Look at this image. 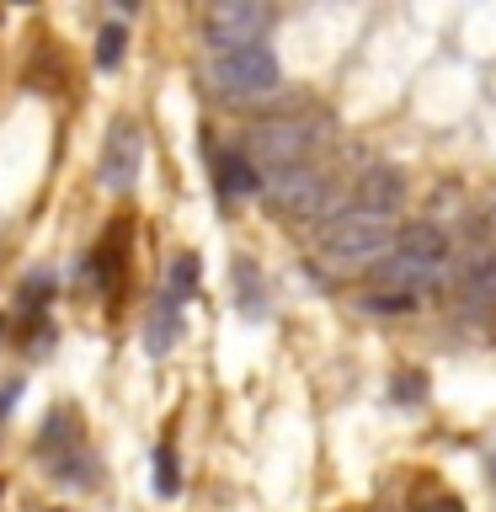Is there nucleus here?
<instances>
[{"mask_svg":"<svg viewBox=\"0 0 496 512\" xmlns=\"http://www.w3.org/2000/svg\"><path fill=\"white\" fill-rule=\"evenodd\" d=\"M395 246V230L384 219H368L358 208H347L342 219L326 224V235H320V251H326V262L336 272H352V267H379L384 256Z\"/></svg>","mask_w":496,"mask_h":512,"instance_id":"nucleus-1","label":"nucleus"},{"mask_svg":"<svg viewBox=\"0 0 496 512\" xmlns=\"http://www.w3.org/2000/svg\"><path fill=\"white\" fill-rule=\"evenodd\" d=\"M176 331H182V304H176L171 294H160L155 310H150V331H144V342H150V352H166L176 342Z\"/></svg>","mask_w":496,"mask_h":512,"instance_id":"nucleus-9","label":"nucleus"},{"mask_svg":"<svg viewBox=\"0 0 496 512\" xmlns=\"http://www.w3.org/2000/svg\"><path fill=\"white\" fill-rule=\"evenodd\" d=\"M368 315H411L416 310V299L411 294H395V288H374V294H363L358 299Z\"/></svg>","mask_w":496,"mask_h":512,"instance_id":"nucleus-14","label":"nucleus"},{"mask_svg":"<svg viewBox=\"0 0 496 512\" xmlns=\"http://www.w3.org/2000/svg\"><path fill=\"white\" fill-rule=\"evenodd\" d=\"M411 512H464V502L454 491H427V496H416Z\"/></svg>","mask_w":496,"mask_h":512,"instance_id":"nucleus-17","label":"nucleus"},{"mask_svg":"<svg viewBox=\"0 0 496 512\" xmlns=\"http://www.w3.org/2000/svg\"><path fill=\"white\" fill-rule=\"evenodd\" d=\"M214 86L235 102H256V96H272L283 86V70H278V54L267 43H251V48H235V54H214Z\"/></svg>","mask_w":496,"mask_h":512,"instance_id":"nucleus-2","label":"nucleus"},{"mask_svg":"<svg viewBox=\"0 0 496 512\" xmlns=\"http://www.w3.org/2000/svg\"><path fill=\"white\" fill-rule=\"evenodd\" d=\"M48 294H54V283H48V278H27V288H22V310L38 315L43 304H48Z\"/></svg>","mask_w":496,"mask_h":512,"instance_id":"nucleus-18","label":"nucleus"},{"mask_svg":"<svg viewBox=\"0 0 496 512\" xmlns=\"http://www.w3.org/2000/svg\"><path fill=\"white\" fill-rule=\"evenodd\" d=\"M155 491H160V496H176V491H182V475H176L171 443H160V448H155Z\"/></svg>","mask_w":496,"mask_h":512,"instance_id":"nucleus-15","label":"nucleus"},{"mask_svg":"<svg viewBox=\"0 0 496 512\" xmlns=\"http://www.w3.org/2000/svg\"><path fill=\"white\" fill-rule=\"evenodd\" d=\"M315 128L310 123H294V118H278V123H256L251 128V166L262 171H288V166H304L315 150Z\"/></svg>","mask_w":496,"mask_h":512,"instance_id":"nucleus-3","label":"nucleus"},{"mask_svg":"<svg viewBox=\"0 0 496 512\" xmlns=\"http://www.w3.org/2000/svg\"><path fill=\"white\" fill-rule=\"evenodd\" d=\"M123 48H128L123 22H107L102 32H96V64H102V70H118V64H123Z\"/></svg>","mask_w":496,"mask_h":512,"instance_id":"nucleus-12","label":"nucleus"},{"mask_svg":"<svg viewBox=\"0 0 496 512\" xmlns=\"http://www.w3.org/2000/svg\"><path fill=\"white\" fill-rule=\"evenodd\" d=\"M198 278H203V262H198V251H182V256L171 262V288H166V294H171L176 304H182V299L192 294V288H198Z\"/></svg>","mask_w":496,"mask_h":512,"instance_id":"nucleus-11","label":"nucleus"},{"mask_svg":"<svg viewBox=\"0 0 496 512\" xmlns=\"http://www.w3.org/2000/svg\"><path fill=\"white\" fill-rule=\"evenodd\" d=\"M400 198H406V182H400V171L374 166V171H363L352 208H358V214H368V219H384V224H390V214L400 208Z\"/></svg>","mask_w":496,"mask_h":512,"instance_id":"nucleus-7","label":"nucleus"},{"mask_svg":"<svg viewBox=\"0 0 496 512\" xmlns=\"http://www.w3.org/2000/svg\"><path fill=\"white\" fill-rule=\"evenodd\" d=\"M416 395H427V379L422 374H400L395 379V400H416Z\"/></svg>","mask_w":496,"mask_h":512,"instance_id":"nucleus-19","label":"nucleus"},{"mask_svg":"<svg viewBox=\"0 0 496 512\" xmlns=\"http://www.w3.org/2000/svg\"><path fill=\"white\" fill-rule=\"evenodd\" d=\"M6 336H11V320H6V315H0V347H6Z\"/></svg>","mask_w":496,"mask_h":512,"instance_id":"nucleus-20","label":"nucleus"},{"mask_svg":"<svg viewBox=\"0 0 496 512\" xmlns=\"http://www.w3.org/2000/svg\"><path fill=\"white\" fill-rule=\"evenodd\" d=\"M272 203L294 219H310L326 208V176H320L310 160H304V166H288V171H272Z\"/></svg>","mask_w":496,"mask_h":512,"instance_id":"nucleus-6","label":"nucleus"},{"mask_svg":"<svg viewBox=\"0 0 496 512\" xmlns=\"http://www.w3.org/2000/svg\"><path fill=\"white\" fill-rule=\"evenodd\" d=\"M267 27H272V11L256 6V0H219V6L203 16V38L214 43V54H235V48L262 43Z\"/></svg>","mask_w":496,"mask_h":512,"instance_id":"nucleus-4","label":"nucleus"},{"mask_svg":"<svg viewBox=\"0 0 496 512\" xmlns=\"http://www.w3.org/2000/svg\"><path fill=\"white\" fill-rule=\"evenodd\" d=\"M38 448L43 454H54V448H75V416L70 411H54L38 432Z\"/></svg>","mask_w":496,"mask_h":512,"instance_id":"nucleus-13","label":"nucleus"},{"mask_svg":"<svg viewBox=\"0 0 496 512\" xmlns=\"http://www.w3.org/2000/svg\"><path fill=\"white\" fill-rule=\"evenodd\" d=\"M464 294L480 299V304H491V299H496V246L475 251L470 262H464Z\"/></svg>","mask_w":496,"mask_h":512,"instance_id":"nucleus-10","label":"nucleus"},{"mask_svg":"<svg viewBox=\"0 0 496 512\" xmlns=\"http://www.w3.org/2000/svg\"><path fill=\"white\" fill-rule=\"evenodd\" d=\"M214 166H219V192L224 198H230V192H262V176H256V166L240 150H224Z\"/></svg>","mask_w":496,"mask_h":512,"instance_id":"nucleus-8","label":"nucleus"},{"mask_svg":"<svg viewBox=\"0 0 496 512\" xmlns=\"http://www.w3.org/2000/svg\"><path fill=\"white\" fill-rule=\"evenodd\" d=\"M139 171H144V139H139V128L118 118L107 128V139H102V160H96V182H102L107 192H128L139 182Z\"/></svg>","mask_w":496,"mask_h":512,"instance_id":"nucleus-5","label":"nucleus"},{"mask_svg":"<svg viewBox=\"0 0 496 512\" xmlns=\"http://www.w3.org/2000/svg\"><path fill=\"white\" fill-rule=\"evenodd\" d=\"M235 278H240V310L262 315V283H256V267L251 262H235Z\"/></svg>","mask_w":496,"mask_h":512,"instance_id":"nucleus-16","label":"nucleus"}]
</instances>
